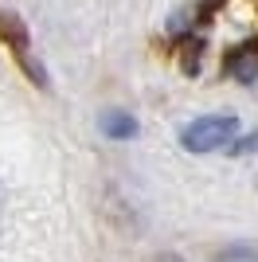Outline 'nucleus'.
<instances>
[{"instance_id":"f257e3e1","label":"nucleus","mask_w":258,"mask_h":262,"mask_svg":"<svg viewBox=\"0 0 258 262\" xmlns=\"http://www.w3.org/2000/svg\"><path fill=\"white\" fill-rule=\"evenodd\" d=\"M235 137H239L235 114H204L180 129V145L188 153H215V149H227Z\"/></svg>"},{"instance_id":"20e7f679","label":"nucleus","mask_w":258,"mask_h":262,"mask_svg":"<svg viewBox=\"0 0 258 262\" xmlns=\"http://www.w3.org/2000/svg\"><path fill=\"white\" fill-rule=\"evenodd\" d=\"M227 71H231V78H239L243 86H254L258 82V47H239V51L227 59Z\"/></svg>"},{"instance_id":"0eeeda50","label":"nucleus","mask_w":258,"mask_h":262,"mask_svg":"<svg viewBox=\"0 0 258 262\" xmlns=\"http://www.w3.org/2000/svg\"><path fill=\"white\" fill-rule=\"evenodd\" d=\"M0 219H4V188H0Z\"/></svg>"},{"instance_id":"423d86ee","label":"nucleus","mask_w":258,"mask_h":262,"mask_svg":"<svg viewBox=\"0 0 258 262\" xmlns=\"http://www.w3.org/2000/svg\"><path fill=\"white\" fill-rule=\"evenodd\" d=\"M227 153H235V157H250V153H258V129H254V133H247V137H235Z\"/></svg>"},{"instance_id":"6e6552de","label":"nucleus","mask_w":258,"mask_h":262,"mask_svg":"<svg viewBox=\"0 0 258 262\" xmlns=\"http://www.w3.org/2000/svg\"><path fill=\"white\" fill-rule=\"evenodd\" d=\"M161 262H180V258H161Z\"/></svg>"},{"instance_id":"f03ea898","label":"nucleus","mask_w":258,"mask_h":262,"mask_svg":"<svg viewBox=\"0 0 258 262\" xmlns=\"http://www.w3.org/2000/svg\"><path fill=\"white\" fill-rule=\"evenodd\" d=\"M0 39H4V47L12 51V59L20 63L24 75L35 78V86H47V75H43L39 59H35V51H32L28 28H24V20L16 16V12H0Z\"/></svg>"},{"instance_id":"39448f33","label":"nucleus","mask_w":258,"mask_h":262,"mask_svg":"<svg viewBox=\"0 0 258 262\" xmlns=\"http://www.w3.org/2000/svg\"><path fill=\"white\" fill-rule=\"evenodd\" d=\"M215 262H258V243H239L215 254Z\"/></svg>"},{"instance_id":"7ed1b4c3","label":"nucleus","mask_w":258,"mask_h":262,"mask_svg":"<svg viewBox=\"0 0 258 262\" xmlns=\"http://www.w3.org/2000/svg\"><path fill=\"white\" fill-rule=\"evenodd\" d=\"M98 129H102V137H110V141H129V137H137L141 125L125 110H106V114L98 118Z\"/></svg>"}]
</instances>
